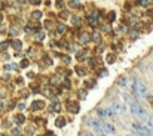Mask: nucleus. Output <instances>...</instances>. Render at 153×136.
<instances>
[{
	"label": "nucleus",
	"instance_id": "obj_1",
	"mask_svg": "<svg viewBox=\"0 0 153 136\" xmlns=\"http://www.w3.org/2000/svg\"><path fill=\"white\" fill-rule=\"evenodd\" d=\"M129 111H131V114H132L138 121L146 123V120H147V117H149V112L141 107V104H138L137 101H134L132 104H129Z\"/></svg>",
	"mask_w": 153,
	"mask_h": 136
},
{
	"label": "nucleus",
	"instance_id": "obj_2",
	"mask_svg": "<svg viewBox=\"0 0 153 136\" xmlns=\"http://www.w3.org/2000/svg\"><path fill=\"white\" fill-rule=\"evenodd\" d=\"M131 129H132L134 133H137V135H140V136H150V133L153 132L146 123H141V121L132 123V124H131Z\"/></svg>",
	"mask_w": 153,
	"mask_h": 136
},
{
	"label": "nucleus",
	"instance_id": "obj_3",
	"mask_svg": "<svg viewBox=\"0 0 153 136\" xmlns=\"http://www.w3.org/2000/svg\"><path fill=\"white\" fill-rule=\"evenodd\" d=\"M132 93L138 98V99H141V98H144V96H147V86L144 85V83H141L140 80H134L132 82Z\"/></svg>",
	"mask_w": 153,
	"mask_h": 136
},
{
	"label": "nucleus",
	"instance_id": "obj_4",
	"mask_svg": "<svg viewBox=\"0 0 153 136\" xmlns=\"http://www.w3.org/2000/svg\"><path fill=\"white\" fill-rule=\"evenodd\" d=\"M85 124H86L88 127H91V129L94 130V133H100V135L104 133V132H102V127H101V121H98L97 118L88 117V118H85Z\"/></svg>",
	"mask_w": 153,
	"mask_h": 136
},
{
	"label": "nucleus",
	"instance_id": "obj_5",
	"mask_svg": "<svg viewBox=\"0 0 153 136\" xmlns=\"http://www.w3.org/2000/svg\"><path fill=\"white\" fill-rule=\"evenodd\" d=\"M111 108H113V111L116 112V115H125V114H126V107H125L123 102L119 101V99H113V101H111Z\"/></svg>",
	"mask_w": 153,
	"mask_h": 136
},
{
	"label": "nucleus",
	"instance_id": "obj_6",
	"mask_svg": "<svg viewBox=\"0 0 153 136\" xmlns=\"http://www.w3.org/2000/svg\"><path fill=\"white\" fill-rule=\"evenodd\" d=\"M114 114H116V112L113 111L111 107H105V108H98V110H97V115H98L100 118H111Z\"/></svg>",
	"mask_w": 153,
	"mask_h": 136
},
{
	"label": "nucleus",
	"instance_id": "obj_7",
	"mask_svg": "<svg viewBox=\"0 0 153 136\" xmlns=\"http://www.w3.org/2000/svg\"><path fill=\"white\" fill-rule=\"evenodd\" d=\"M65 108H67V111H68V112H71V114H77V112H79V110H80L79 102H77V101H71V99H68V101H67Z\"/></svg>",
	"mask_w": 153,
	"mask_h": 136
},
{
	"label": "nucleus",
	"instance_id": "obj_8",
	"mask_svg": "<svg viewBox=\"0 0 153 136\" xmlns=\"http://www.w3.org/2000/svg\"><path fill=\"white\" fill-rule=\"evenodd\" d=\"M101 127H102L104 135H114V133H116V127H114V124L110 123V121H102Z\"/></svg>",
	"mask_w": 153,
	"mask_h": 136
},
{
	"label": "nucleus",
	"instance_id": "obj_9",
	"mask_svg": "<svg viewBox=\"0 0 153 136\" xmlns=\"http://www.w3.org/2000/svg\"><path fill=\"white\" fill-rule=\"evenodd\" d=\"M43 108H45V101H42V99L33 101V104H31V110H33V111H40V110H43Z\"/></svg>",
	"mask_w": 153,
	"mask_h": 136
},
{
	"label": "nucleus",
	"instance_id": "obj_10",
	"mask_svg": "<svg viewBox=\"0 0 153 136\" xmlns=\"http://www.w3.org/2000/svg\"><path fill=\"white\" fill-rule=\"evenodd\" d=\"M88 22L91 24V25H97L98 22H100V12H94L92 15H89V18H88Z\"/></svg>",
	"mask_w": 153,
	"mask_h": 136
},
{
	"label": "nucleus",
	"instance_id": "obj_11",
	"mask_svg": "<svg viewBox=\"0 0 153 136\" xmlns=\"http://www.w3.org/2000/svg\"><path fill=\"white\" fill-rule=\"evenodd\" d=\"M91 42V34H88V33H80V36H79V43L80 45H86V43H89Z\"/></svg>",
	"mask_w": 153,
	"mask_h": 136
},
{
	"label": "nucleus",
	"instance_id": "obj_12",
	"mask_svg": "<svg viewBox=\"0 0 153 136\" xmlns=\"http://www.w3.org/2000/svg\"><path fill=\"white\" fill-rule=\"evenodd\" d=\"M13 121H15L18 126H21V124L25 123V115H22V114H16V115L13 117Z\"/></svg>",
	"mask_w": 153,
	"mask_h": 136
},
{
	"label": "nucleus",
	"instance_id": "obj_13",
	"mask_svg": "<svg viewBox=\"0 0 153 136\" xmlns=\"http://www.w3.org/2000/svg\"><path fill=\"white\" fill-rule=\"evenodd\" d=\"M49 111H51V112H59V111H61V104H59L58 101L52 102V105L49 107Z\"/></svg>",
	"mask_w": 153,
	"mask_h": 136
},
{
	"label": "nucleus",
	"instance_id": "obj_14",
	"mask_svg": "<svg viewBox=\"0 0 153 136\" xmlns=\"http://www.w3.org/2000/svg\"><path fill=\"white\" fill-rule=\"evenodd\" d=\"M10 47H12V49H15V50H19V49L22 47V42H21V40H18V39L10 40Z\"/></svg>",
	"mask_w": 153,
	"mask_h": 136
},
{
	"label": "nucleus",
	"instance_id": "obj_15",
	"mask_svg": "<svg viewBox=\"0 0 153 136\" xmlns=\"http://www.w3.org/2000/svg\"><path fill=\"white\" fill-rule=\"evenodd\" d=\"M74 71H76L77 76H80V77H85V76H86V68L82 67V65H77V67L74 68Z\"/></svg>",
	"mask_w": 153,
	"mask_h": 136
},
{
	"label": "nucleus",
	"instance_id": "obj_16",
	"mask_svg": "<svg viewBox=\"0 0 153 136\" xmlns=\"http://www.w3.org/2000/svg\"><path fill=\"white\" fill-rule=\"evenodd\" d=\"M153 3V0H137V4L141 7H150Z\"/></svg>",
	"mask_w": 153,
	"mask_h": 136
},
{
	"label": "nucleus",
	"instance_id": "obj_17",
	"mask_svg": "<svg viewBox=\"0 0 153 136\" xmlns=\"http://www.w3.org/2000/svg\"><path fill=\"white\" fill-rule=\"evenodd\" d=\"M91 42H94V43H101V34L100 33H92L91 34Z\"/></svg>",
	"mask_w": 153,
	"mask_h": 136
},
{
	"label": "nucleus",
	"instance_id": "obj_18",
	"mask_svg": "<svg viewBox=\"0 0 153 136\" xmlns=\"http://www.w3.org/2000/svg\"><path fill=\"white\" fill-rule=\"evenodd\" d=\"M65 123H67V120H65L64 117H58V118L55 120V126H56V127H64Z\"/></svg>",
	"mask_w": 153,
	"mask_h": 136
},
{
	"label": "nucleus",
	"instance_id": "obj_19",
	"mask_svg": "<svg viewBox=\"0 0 153 136\" xmlns=\"http://www.w3.org/2000/svg\"><path fill=\"white\" fill-rule=\"evenodd\" d=\"M58 16H59V18H61L62 21H67V19L70 18V12H68V10H64V9H62V10L59 12V15H58Z\"/></svg>",
	"mask_w": 153,
	"mask_h": 136
},
{
	"label": "nucleus",
	"instance_id": "obj_20",
	"mask_svg": "<svg viewBox=\"0 0 153 136\" xmlns=\"http://www.w3.org/2000/svg\"><path fill=\"white\" fill-rule=\"evenodd\" d=\"M40 18H42V12H40V10H33V12H31V19L39 21Z\"/></svg>",
	"mask_w": 153,
	"mask_h": 136
},
{
	"label": "nucleus",
	"instance_id": "obj_21",
	"mask_svg": "<svg viewBox=\"0 0 153 136\" xmlns=\"http://www.w3.org/2000/svg\"><path fill=\"white\" fill-rule=\"evenodd\" d=\"M105 61H107V64H113L116 61V55L114 53H107L105 55Z\"/></svg>",
	"mask_w": 153,
	"mask_h": 136
},
{
	"label": "nucleus",
	"instance_id": "obj_22",
	"mask_svg": "<svg viewBox=\"0 0 153 136\" xmlns=\"http://www.w3.org/2000/svg\"><path fill=\"white\" fill-rule=\"evenodd\" d=\"M68 6L73 7V9H77V7H80V0H70Z\"/></svg>",
	"mask_w": 153,
	"mask_h": 136
},
{
	"label": "nucleus",
	"instance_id": "obj_23",
	"mask_svg": "<svg viewBox=\"0 0 153 136\" xmlns=\"http://www.w3.org/2000/svg\"><path fill=\"white\" fill-rule=\"evenodd\" d=\"M86 58V52H83V50H79L77 53H76V59L77 61H83Z\"/></svg>",
	"mask_w": 153,
	"mask_h": 136
},
{
	"label": "nucleus",
	"instance_id": "obj_24",
	"mask_svg": "<svg viewBox=\"0 0 153 136\" xmlns=\"http://www.w3.org/2000/svg\"><path fill=\"white\" fill-rule=\"evenodd\" d=\"M114 19H116V13H114L113 10H111V12H108V13H107V21H108V24H111Z\"/></svg>",
	"mask_w": 153,
	"mask_h": 136
},
{
	"label": "nucleus",
	"instance_id": "obj_25",
	"mask_svg": "<svg viewBox=\"0 0 153 136\" xmlns=\"http://www.w3.org/2000/svg\"><path fill=\"white\" fill-rule=\"evenodd\" d=\"M65 30H67V28H65L64 24H58V25H56V33L62 34V33H65Z\"/></svg>",
	"mask_w": 153,
	"mask_h": 136
},
{
	"label": "nucleus",
	"instance_id": "obj_26",
	"mask_svg": "<svg viewBox=\"0 0 153 136\" xmlns=\"http://www.w3.org/2000/svg\"><path fill=\"white\" fill-rule=\"evenodd\" d=\"M61 86H62V87H65V89H71V85H70L68 79H64V80H61Z\"/></svg>",
	"mask_w": 153,
	"mask_h": 136
},
{
	"label": "nucleus",
	"instance_id": "obj_27",
	"mask_svg": "<svg viewBox=\"0 0 153 136\" xmlns=\"http://www.w3.org/2000/svg\"><path fill=\"white\" fill-rule=\"evenodd\" d=\"M42 62H43V64H46V65H49V67H51V65H53L52 59L48 56V55H45V56H43V61H42Z\"/></svg>",
	"mask_w": 153,
	"mask_h": 136
},
{
	"label": "nucleus",
	"instance_id": "obj_28",
	"mask_svg": "<svg viewBox=\"0 0 153 136\" xmlns=\"http://www.w3.org/2000/svg\"><path fill=\"white\" fill-rule=\"evenodd\" d=\"M86 96H88V92L85 90V89H80V90H79V98H80L82 101H85Z\"/></svg>",
	"mask_w": 153,
	"mask_h": 136
},
{
	"label": "nucleus",
	"instance_id": "obj_29",
	"mask_svg": "<svg viewBox=\"0 0 153 136\" xmlns=\"http://www.w3.org/2000/svg\"><path fill=\"white\" fill-rule=\"evenodd\" d=\"M59 59H61L65 65H68V64H70V61H71V59H70L68 56H65V55H59Z\"/></svg>",
	"mask_w": 153,
	"mask_h": 136
},
{
	"label": "nucleus",
	"instance_id": "obj_30",
	"mask_svg": "<svg viewBox=\"0 0 153 136\" xmlns=\"http://www.w3.org/2000/svg\"><path fill=\"white\" fill-rule=\"evenodd\" d=\"M123 99H125V102H126V104H128V105H129V104H132V102H134V99H132V98H131V96H129V95H128V93H123Z\"/></svg>",
	"mask_w": 153,
	"mask_h": 136
},
{
	"label": "nucleus",
	"instance_id": "obj_31",
	"mask_svg": "<svg viewBox=\"0 0 153 136\" xmlns=\"http://www.w3.org/2000/svg\"><path fill=\"white\" fill-rule=\"evenodd\" d=\"M100 30L104 31V33H110L111 28H110V25H107V24H101V25H100Z\"/></svg>",
	"mask_w": 153,
	"mask_h": 136
},
{
	"label": "nucleus",
	"instance_id": "obj_32",
	"mask_svg": "<svg viewBox=\"0 0 153 136\" xmlns=\"http://www.w3.org/2000/svg\"><path fill=\"white\" fill-rule=\"evenodd\" d=\"M146 124H147V126H149V127L153 130V115H150V114H149V117H147V120H146Z\"/></svg>",
	"mask_w": 153,
	"mask_h": 136
},
{
	"label": "nucleus",
	"instance_id": "obj_33",
	"mask_svg": "<svg viewBox=\"0 0 153 136\" xmlns=\"http://www.w3.org/2000/svg\"><path fill=\"white\" fill-rule=\"evenodd\" d=\"M80 22H82V21H80L79 16H73V18H71V24H73V25H80Z\"/></svg>",
	"mask_w": 153,
	"mask_h": 136
},
{
	"label": "nucleus",
	"instance_id": "obj_34",
	"mask_svg": "<svg viewBox=\"0 0 153 136\" xmlns=\"http://www.w3.org/2000/svg\"><path fill=\"white\" fill-rule=\"evenodd\" d=\"M9 46H10V42H1L0 43V50H6Z\"/></svg>",
	"mask_w": 153,
	"mask_h": 136
},
{
	"label": "nucleus",
	"instance_id": "obj_35",
	"mask_svg": "<svg viewBox=\"0 0 153 136\" xmlns=\"http://www.w3.org/2000/svg\"><path fill=\"white\" fill-rule=\"evenodd\" d=\"M58 83L61 85V80H59V77H58V76H53V77L51 79V85H58Z\"/></svg>",
	"mask_w": 153,
	"mask_h": 136
},
{
	"label": "nucleus",
	"instance_id": "obj_36",
	"mask_svg": "<svg viewBox=\"0 0 153 136\" xmlns=\"http://www.w3.org/2000/svg\"><path fill=\"white\" fill-rule=\"evenodd\" d=\"M19 65H21V68H27V67L30 65V62H28V59H22Z\"/></svg>",
	"mask_w": 153,
	"mask_h": 136
},
{
	"label": "nucleus",
	"instance_id": "obj_37",
	"mask_svg": "<svg viewBox=\"0 0 153 136\" xmlns=\"http://www.w3.org/2000/svg\"><path fill=\"white\" fill-rule=\"evenodd\" d=\"M52 27H53V22H52V21H49V19L45 21V28H46V30H51Z\"/></svg>",
	"mask_w": 153,
	"mask_h": 136
},
{
	"label": "nucleus",
	"instance_id": "obj_38",
	"mask_svg": "<svg viewBox=\"0 0 153 136\" xmlns=\"http://www.w3.org/2000/svg\"><path fill=\"white\" fill-rule=\"evenodd\" d=\"M56 7L59 10H62L64 9V0H56Z\"/></svg>",
	"mask_w": 153,
	"mask_h": 136
},
{
	"label": "nucleus",
	"instance_id": "obj_39",
	"mask_svg": "<svg viewBox=\"0 0 153 136\" xmlns=\"http://www.w3.org/2000/svg\"><path fill=\"white\" fill-rule=\"evenodd\" d=\"M36 39H37V40H43V39H45V34H43L42 31H39V33H36Z\"/></svg>",
	"mask_w": 153,
	"mask_h": 136
},
{
	"label": "nucleus",
	"instance_id": "obj_40",
	"mask_svg": "<svg viewBox=\"0 0 153 136\" xmlns=\"http://www.w3.org/2000/svg\"><path fill=\"white\" fill-rule=\"evenodd\" d=\"M28 3L33 4V6H39V4L42 3V0H28Z\"/></svg>",
	"mask_w": 153,
	"mask_h": 136
},
{
	"label": "nucleus",
	"instance_id": "obj_41",
	"mask_svg": "<svg viewBox=\"0 0 153 136\" xmlns=\"http://www.w3.org/2000/svg\"><path fill=\"white\" fill-rule=\"evenodd\" d=\"M88 64H89L91 67H95V64H97V59H95V58H91V59H88Z\"/></svg>",
	"mask_w": 153,
	"mask_h": 136
},
{
	"label": "nucleus",
	"instance_id": "obj_42",
	"mask_svg": "<svg viewBox=\"0 0 153 136\" xmlns=\"http://www.w3.org/2000/svg\"><path fill=\"white\" fill-rule=\"evenodd\" d=\"M119 85H120V86H122V87H123V86H125V85H126V79H125V77H122V79H120V80H119Z\"/></svg>",
	"mask_w": 153,
	"mask_h": 136
},
{
	"label": "nucleus",
	"instance_id": "obj_43",
	"mask_svg": "<svg viewBox=\"0 0 153 136\" xmlns=\"http://www.w3.org/2000/svg\"><path fill=\"white\" fill-rule=\"evenodd\" d=\"M10 34H12V36H16V34H18V30H16V28H10Z\"/></svg>",
	"mask_w": 153,
	"mask_h": 136
},
{
	"label": "nucleus",
	"instance_id": "obj_44",
	"mask_svg": "<svg viewBox=\"0 0 153 136\" xmlns=\"http://www.w3.org/2000/svg\"><path fill=\"white\" fill-rule=\"evenodd\" d=\"M12 135L18 136V135H19V130H18V129H13V130H12Z\"/></svg>",
	"mask_w": 153,
	"mask_h": 136
},
{
	"label": "nucleus",
	"instance_id": "obj_45",
	"mask_svg": "<svg viewBox=\"0 0 153 136\" xmlns=\"http://www.w3.org/2000/svg\"><path fill=\"white\" fill-rule=\"evenodd\" d=\"M18 108H19L21 111H22V110H25V104H19V105H18Z\"/></svg>",
	"mask_w": 153,
	"mask_h": 136
},
{
	"label": "nucleus",
	"instance_id": "obj_46",
	"mask_svg": "<svg viewBox=\"0 0 153 136\" xmlns=\"http://www.w3.org/2000/svg\"><path fill=\"white\" fill-rule=\"evenodd\" d=\"M31 133H33V127H28L27 129V135H31Z\"/></svg>",
	"mask_w": 153,
	"mask_h": 136
},
{
	"label": "nucleus",
	"instance_id": "obj_47",
	"mask_svg": "<svg viewBox=\"0 0 153 136\" xmlns=\"http://www.w3.org/2000/svg\"><path fill=\"white\" fill-rule=\"evenodd\" d=\"M85 136H97V133H92V132H88V133H85Z\"/></svg>",
	"mask_w": 153,
	"mask_h": 136
},
{
	"label": "nucleus",
	"instance_id": "obj_48",
	"mask_svg": "<svg viewBox=\"0 0 153 136\" xmlns=\"http://www.w3.org/2000/svg\"><path fill=\"white\" fill-rule=\"evenodd\" d=\"M4 68H6V70H12V68H15V67H12V65H10V64H7V65H6V67H4Z\"/></svg>",
	"mask_w": 153,
	"mask_h": 136
},
{
	"label": "nucleus",
	"instance_id": "obj_49",
	"mask_svg": "<svg viewBox=\"0 0 153 136\" xmlns=\"http://www.w3.org/2000/svg\"><path fill=\"white\" fill-rule=\"evenodd\" d=\"M4 108V104H3V101H0V111Z\"/></svg>",
	"mask_w": 153,
	"mask_h": 136
},
{
	"label": "nucleus",
	"instance_id": "obj_50",
	"mask_svg": "<svg viewBox=\"0 0 153 136\" xmlns=\"http://www.w3.org/2000/svg\"><path fill=\"white\" fill-rule=\"evenodd\" d=\"M125 136H137V133H128V135H125Z\"/></svg>",
	"mask_w": 153,
	"mask_h": 136
},
{
	"label": "nucleus",
	"instance_id": "obj_51",
	"mask_svg": "<svg viewBox=\"0 0 153 136\" xmlns=\"http://www.w3.org/2000/svg\"><path fill=\"white\" fill-rule=\"evenodd\" d=\"M3 96H4V93H3V92H0V98H3Z\"/></svg>",
	"mask_w": 153,
	"mask_h": 136
},
{
	"label": "nucleus",
	"instance_id": "obj_52",
	"mask_svg": "<svg viewBox=\"0 0 153 136\" xmlns=\"http://www.w3.org/2000/svg\"><path fill=\"white\" fill-rule=\"evenodd\" d=\"M150 136H153V132H152V133H150Z\"/></svg>",
	"mask_w": 153,
	"mask_h": 136
},
{
	"label": "nucleus",
	"instance_id": "obj_53",
	"mask_svg": "<svg viewBox=\"0 0 153 136\" xmlns=\"http://www.w3.org/2000/svg\"><path fill=\"white\" fill-rule=\"evenodd\" d=\"M101 136H107V135H104V133H102V135H101Z\"/></svg>",
	"mask_w": 153,
	"mask_h": 136
},
{
	"label": "nucleus",
	"instance_id": "obj_54",
	"mask_svg": "<svg viewBox=\"0 0 153 136\" xmlns=\"http://www.w3.org/2000/svg\"><path fill=\"white\" fill-rule=\"evenodd\" d=\"M1 18H3V16H1V15H0V19H1Z\"/></svg>",
	"mask_w": 153,
	"mask_h": 136
},
{
	"label": "nucleus",
	"instance_id": "obj_55",
	"mask_svg": "<svg viewBox=\"0 0 153 136\" xmlns=\"http://www.w3.org/2000/svg\"><path fill=\"white\" fill-rule=\"evenodd\" d=\"M1 136H7V135H1Z\"/></svg>",
	"mask_w": 153,
	"mask_h": 136
}]
</instances>
